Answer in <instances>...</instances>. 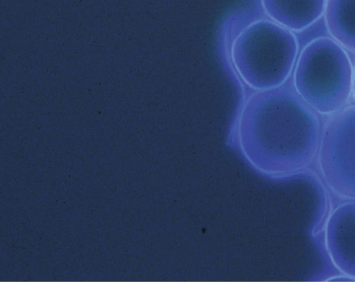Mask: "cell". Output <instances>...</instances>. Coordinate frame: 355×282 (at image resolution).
Wrapping results in <instances>:
<instances>
[{"instance_id": "obj_1", "label": "cell", "mask_w": 355, "mask_h": 282, "mask_svg": "<svg viewBox=\"0 0 355 282\" xmlns=\"http://www.w3.org/2000/svg\"><path fill=\"white\" fill-rule=\"evenodd\" d=\"M316 111L297 91H258L242 107L236 126L241 150L265 175L297 173L319 151L322 130Z\"/></svg>"}, {"instance_id": "obj_5", "label": "cell", "mask_w": 355, "mask_h": 282, "mask_svg": "<svg viewBox=\"0 0 355 282\" xmlns=\"http://www.w3.org/2000/svg\"><path fill=\"white\" fill-rule=\"evenodd\" d=\"M325 238L333 263L343 273L355 278V202L342 204L331 213Z\"/></svg>"}, {"instance_id": "obj_4", "label": "cell", "mask_w": 355, "mask_h": 282, "mask_svg": "<svg viewBox=\"0 0 355 282\" xmlns=\"http://www.w3.org/2000/svg\"><path fill=\"white\" fill-rule=\"evenodd\" d=\"M318 152L321 172L329 188L355 200V105L332 115L322 131Z\"/></svg>"}, {"instance_id": "obj_7", "label": "cell", "mask_w": 355, "mask_h": 282, "mask_svg": "<svg viewBox=\"0 0 355 282\" xmlns=\"http://www.w3.org/2000/svg\"><path fill=\"white\" fill-rule=\"evenodd\" d=\"M324 15L333 39L355 53V0H327Z\"/></svg>"}, {"instance_id": "obj_3", "label": "cell", "mask_w": 355, "mask_h": 282, "mask_svg": "<svg viewBox=\"0 0 355 282\" xmlns=\"http://www.w3.org/2000/svg\"><path fill=\"white\" fill-rule=\"evenodd\" d=\"M353 68L345 49L334 39L310 42L295 65V91L318 114L333 115L352 94Z\"/></svg>"}, {"instance_id": "obj_6", "label": "cell", "mask_w": 355, "mask_h": 282, "mask_svg": "<svg viewBox=\"0 0 355 282\" xmlns=\"http://www.w3.org/2000/svg\"><path fill=\"white\" fill-rule=\"evenodd\" d=\"M327 0H261L268 18L292 31L304 30L324 13Z\"/></svg>"}, {"instance_id": "obj_2", "label": "cell", "mask_w": 355, "mask_h": 282, "mask_svg": "<svg viewBox=\"0 0 355 282\" xmlns=\"http://www.w3.org/2000/svg\"><path fill=\"white\" fill-rule=\"evenodd\" d=\"M298 53L293 32L266 19L245 27L233 39L230 51L236 74L258 91L281 87L292 73Z\"/></svg>"}, {"instance_id": "obj_8", "label": "cell", "mask_w": 355, "mask_h": 282, "mask_svg": "<svg viewBox=\"0 0 355 282\" xmlns=\"http://www.w3.org/2000/svg\"><path fill=\"white\" fill-rule=\"evenodd\" d=\"M352 93L355 98V68L353 69Z\"/></svg>"}]
</instances>
